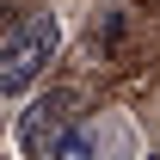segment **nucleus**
I'll list each match as a JSON object with an SVG mask.
<instances>
[{
  "label": "nucleus",
  "instance_id": "nucleus-1",
  "mask_svg": "<svg viewBox=\"0 0 160 160\" xmlns=\"http://www.w3.org/2000/svg\"><path fill=\"white\" fill-rule=\"evenodd\" d=\"M56 49H62V25H56V12H31V19H19L6 37H0V99L25 92V86L49 68V56H56Z\"/></svg>",
  "mask_w": 160,
  "mask_h": 160
},
{
  "label": "nucleus",
  "instance_id": "nucleus-2",
  "mask_svg": "<svg viewBox=\"0 0 160 160\" xmlns=\"http://www.w3.org/2000/svg\"><path fill=\"white\" fill-rule=\"evenodd\" d=\"M74 111H80V99L68 92V86L37 92L31 111L19 117V148H25V160H56V148L68 142V129H74Z\"/></svg>",
  "mask_w": 160,
  "mask_h": 160
},
{
  "label": "nucleus",
  "instance_id": "nucleus-3",
  "mask_svg": "<svg viewBox=\"0 0 160 160\" xmlns=\"http://www.w3.org/2000/svg\"><path fill=\"white\" fill-rule=\"evenodd\" d=\"M56 160H99V142L86 136V129H68V142L56 148Z\"/></svg>",
  "mask_w": 160,
  "mask_h": 160
},
{
  "label": "nucleus",
  "instance_id": "nucleus-4",
  "mask_svg": "<svg viewBox=\"0 0 160 160\" xmlns=\"http://www.w3.org/2000/svg\"><path fill=\"white\" fill-rule=\"evenodd\" d=\"M148 160H160V154H148Z\"/></svg>",
  "mask_w": 160,
  "mask_h": 160
}]
</instances>
